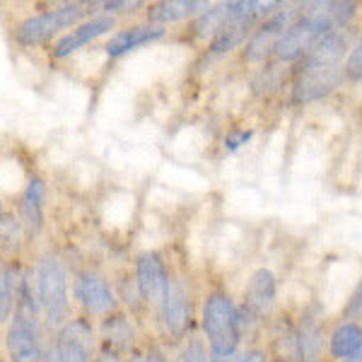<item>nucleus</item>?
<instances>
[{"instance_id":"nucleus-1","label":"nucleus","mask_w":362,"mask_h":362,"mask_svg":"<svg viewBox=\"0 0 362 362\" xmlns=\"http://www.w3.org/2000/svg\"><path fill=\"white\" fill-rule=\"evenodd\" d=\"M350 49L348 34L343 29L329 32L309 49L293 73V102L309 104L324 99L346 80L343 58Z\"/></svg>"},{"instance_id":"nucleus-2","label":"nucleus","mask_w":362,"mask_h":362,"mask_svg":"<svg viewBox=\"0 0 362 362\" xmlns=\"http://www.w3.org/2000/svg\"><path fill=\"white\" fill-rule=\"evenodd\" d=\"M201 326L208 338V348L213 355H235L242 341L237 307L232 297L223 290H213L206 295L201 309Z\"/></svg>"},{"instance_id":"nucleus-3","label":"nucleus","mask_w":362,"mask_h":362,"mask_svg":"<svg viewBox=\"0 0 362 362\" xmlns=\"http://www.w3.org/2000/svg\"><path fill=\"white\" fill-rule=\"evenodd\" d=\"M37 300L49 326H61L68 319V276L56 256H44L37 266Z\"/></svg>"},{"instance_id":"nucleus-4","label":"nucleus","mask_w":362,"mask_h":362,"mask_svg":"<svg viewBox=\"0 0 362 362\" xmlns=\"http://www.w3.org/2000/svg\"><path fill=\"white\" fill-rule=\"evenodd\" d=\"M85 15L83 3H66L54 10H46L42 15H32L15 27V39L22 46H39L54 39L58 32L73 27Z\"/></svg>"},{"instance_id":"nucleus-5","label":"nucleus","mask_w":362,"mask_h":362,"mask_svg":"<svg viewBox=\"0 0 362 362\" xmlns=\"http://www.w3.org/2000/svg\"><path fill=\"white\" fill-rule=\"evenodd\" d=\"M300 15V10L293 8V5H283L278 8L273 15H268L259 27L251 32V37L244 44L242 58L244 63H264L268 58H273V51L280 42L288 27L295 22V17Z\"/></svg>"},{"instance_id":"nucleus-6","label":"nucleus","mask_w":362,"mask_h":362,"mask_svg":"<svg viewBox=\"0 0 362 362\" xmlns=\"http://www.w3.org/2000/svg\"><path fill=\"white\" fill-rule=\"evenodd\" d=\"M276 295H278V285L268 268H259V271L251 273L247 290H244V302H242V307H237L242 334L273 312V307H276Z\"/></svg>"},{"instance_id":"nucleus-7","label":"nucleus","mask_w":362,"mask_h":362,"mask_svg":"<svg viewBox=\"0 0 362 362\" xmlns=\"http://www.w3.org/2000/svg\"><path fill=\"white\" fill-rule=\"evenodd\" d=\"M191 293L186 288V280L169 278L167 293L162 297L160 317L165 324V331L172 338H184L191 329Z\"/></svg>"},{"instance_id":"nucleus-8","label":"nucleus","mask_w":362,"mask_h":362,"mask_svg":"<svg viewBox=\"0 0 362 362\" xmlns=\"http://www.w3.org/2000/svg\"><path fill=\"white\" fill-rule=\"evenodd\" d=\"M136 285H138V295L143 302L153 307L162 305V297L167 293L169 285V273L165 261L157 254H143L136 261Z\"/></svg>"},{"instance_id":"nucleus-9","label":"nucleus","mask_w":362,"mask_h":362,"mask_svg":"<svg viewBox=\"0 0 362 362\" xmlns=\"http://www.w3.org/2000/svg\"><path fill=\"white\" fill-rule=\"evenodd\" d=\"M8 353L13 362H44L37 326L29 314H15L8 329Z\"/></svg>"},{"instance_id":"nucleus-10","label":"nucleus","mask_w":362,"mask_h":362,"mask_svg":"<svg viewBox=\"0 0 362 362\" xmlns=\"http://www.w3.org/2000/svg\"><path fill=\"white\" fill-rule=\"evenodd\" d=\"M75 295H78L80 305L85 307L87 314H95V317H104V314H112L116 309V295L109 288V283L95 271L80 273L75 280Z\"/></svg>"},{"instance_id":"nucleus-11","label":"nucleus","mask_w":362,"mask_h":362,"mask_svg":"<svg viewBox=\"0 0 362 362\" xmlns=\"http://www.w3.org/2000/svg\"><path fill=\"white\" fill-rule=\"evenodd\" d=\"M90 346H92V329L83 319L68 321L56 341L61 362H92Z\"/></svg>"},{"instance_id":"nucleus-12","label":"nucleus","mask_w":362,"mask_h":362,"mask_svg":"<svg viewBox=\"0 0 362 362\" xmlns=\"http://www.w3.org/2000/svg\"><path fill=\"white\" fill-rule=\"evenodd\" d=\"M114 25H116L114 17H109V15L107 17H92L90 22H83V25H78L73 32H68L66 37L58 39L56 46L51 49V54H54V58H68L70 54L80 51L90 42H95V39L104 37L107 32H112Z\"/></svg>"},{"instance_id":"nucleus-13","label":"nucleus","mask_w":362,"mask_h":362,"mask_svg":"<svg viewBox=\"0 0 362 362\" xmlns=\"http://www.w3.org/2000/svg\"><path fill=\"white\" fill-rule=\"evenodd\" d=\"M297 329V362H319L324 355V329L321 317L314 309H307L295 324Z\"/></svg>"},{"instance_id":"nucleus-14","label":"nucleus","mask_w":362,"mask_h":362,"mask_svg":"<svg viewBox=\"0 0 362 362\" xmlns=\"http://www.w3.org/2000/svg\"><path fill=\"white\" fill-rule=\"evenodd\" d=\"M165 37V27H157V25H138V27H128V29H121L116 32L112 39L107 42V56L112 58H119L128 54V51L138 49L143 44H150V42H157V39Z\"/></svg>"},{"instance_id":"nucleus-15","label":"nucleus","mask_w":362,"mask_h":362,"mask_svg":"<svg viewBox=\"0 0 362 362\" xmlns=\"http://www.w3.org/2000/svg\"><path fill=\"white\" fill-rule=\"evenodd\" d=\"M208 3H198V0H167V3H155L148 8V20L157 27L181 22L186 17H194L201 10H206Z\"/></svg>"},{"instance_id":"nucleus-16","label":"nucleus","mask_w":362,"mask_h":362,"mask_svg":"<svg viewBox=\"0 0 362 362\" xmlns=\"http://www.w3.org/2000/svg\"><path fill=\"white\" fill-rule=\"evenodd\" d=\"M44 184L42 179H32L27 184L25 194H22V225H25L27 235L29 237H37L44 227Z\"/></svg>"},{"instance_id":"nucleus-17","label":"nucleus","mask_w":362,"mask_h":362,"mask_svg":"<svg viewBox=\"0 0 362 362\" xmlns=\"http://www.w3.org/2000/svg\"><path fill=\"white\" fill-rule=\"evenodd\" d=\"M362 348V326L358 321H341L329 334V353L334 360H348Z\"/></svg>"},{"instance_id":"nucleus-18","label":"nucleus","mask_w":362,"mask_h":362,"mask_svg":"<svg viewBox=\"0 0 362 362\" xmlns=\"http://www.w3.org/2000/svg\"><path fill=\"white\" fill-rule=\"evenodd\" d=\"M232 8L230 3H218V5H208L206 10L196 15L194 25H191V34L196 39H213L215 34L223 29V25L230 20Z\"/></svg>"},{"instance_id":"nucleus-19","label":"nucleus","mask_w":362,"mask_h":362,"mask_svg":"<svg viewBox=\"0 0 362 362\" xmlns=\"http://www.w3.org/2000/svg\"><path fill=\"white\" fill-rule=\"evenodd\" d=\"M104 341H107V348L114 350V353H121V350H131L133 346V326L131 321L121 314H109L107 321L102 326Z\"/></svg>"},{"instance_id":"nucleus-20","label":"nucleus","mask_w":362,"mask_h":362,"mask_svg":"<svg viewBox=\"0 0 362 362\" xmlns=\"http://www.w3.org/2000/svg\"><path fill=\"white\" fill-rule=\"evenodd\" d=\"M10 312H13V276L0 264V324L10 319Z\"/></svg>"},{"instance_id":"nucleus-21","label":"nucleus","mask_w":362,"mask_h":362,"mask_svg":"<svg viewBox=\"0 0 362 362\" xmlns=\"http://www.w3.org/2000/svg\"><path fill=\"white\" fill-rule=\"evenodd\" d=\"M181 362H213L210 358V348L203 343V338H189L184 353H181Z\"/></svg>"},{"instance_id":"nucleus-22","label":"nucleus","mask_w":362,"mask_h":362,"mask_svg":"<svg viewBox=\"0 0 362 362\" xmlns=\"http://www.w3.org/2000/svg\"><path fill=\"white\" fill-rule=\"evenodd\" d=\"M343 75H346V80H362V37L358 39V44L350 49Z\"/></svg>"},{"instance_id":"nucleus-23","label":"nucleus","mask_w":362,"mask_h":362,"mask_svg":"<svg viewBox=\"0 0 362 362\" xmlns=\"http://www.w3.org/2000/svg\"><path fill=\"white\" fill-rule=\"evenodd\" d=\"M358 317H362V280L355 285L353 295L348 297L346 307H343V319H346V321H353Z\"/></svg>"},{"instance_id":"nucleus-24","label":"nucleus","mask_w":362,"mask_h":362,"mask_svg":"<svg viewBox=\"0 0 362 362\" xmlns=\"http://www.w3.org/2000/svg\"><path fill=\"white\" fill-rule=\"evenodd\" d=\"M251 136H254V133L247 131V128H235V131H230L225 136V150L227 153H235V150H239L242 145L249 143Z\"/></svg>"},{"instance_id":"nucleus-25","label":"nucleus","mask_w":362,"mask_h":362,"mask_svg":"<svg viewBox=\"0 0 362 362\" xmlns=\"http://www.w3.org/2000/svg\"><path fill=\"white\" fill-rule=\"evenodd\" d=\"M242 362H268V355L261 348H249L247 353H242Z\"/></svg>"},{"instance_id":"nucleus-26","label":"nucleus","mask_w":362,"mask_h":362,"mask_svg":"<svg viewBox=\"0 0 362 362\" xmlns=\"http://www.w3.org/2000/svg\"><path fill=\"white\" fill-rule=\"evenodd\" d=\"M102 8L104 10H109V13H112V10H131V8H138V3H102Z\"/></svg>"},{"instance_id":"nucleus-27","label":"nucleus","mask_w":362,"mask_h":362,"mask_svg":"<svg viewBox=\"0 0 362 362\" xmlns=\"http://www.w3.org/2000/svg\"><path fill=\"white\" fill-rule=\"evenodd\" d=\"M210 358H213V362H242V355L235 353V355H213L210 353Z\"/></svg>"},{"instance_id":"nucleus-28","label":"nucleus","mask_w":362,"mask_h":362,"mask_svg":"<svg viewBox=\"0 0 362 362\" xmlns=\"http://www.w3.org/2000/svg\"><path fill=\"white\" fill-rule=\"evenodd\" d=\"M343 362H362V348H360V350H358V353H355V355H350L348 360H343Z\"/></svg>"},{"instance_id":"nucleus-29","label":"nucleus","mask_w":362,"mask_h":362,"mask_svg":"<svg viewBox=\"0 0 362 362\" xmlns=\"http://www.w3.org/2000/svg\"><path fill=\"white\" fill-rule=\"evenodd\" d=\"M268 362H288V360H283V358H271Z\"/></svg>"},{"instance_id":"nucleus-30","label":"nucleus","mask_w":362,"mask_h":362,"mask_svg":"<svg viewBox=\"0 0 362 362\" xmlns=\"http://www.w3.org/2000/svg\"><path fill=\"white\" fill-rule=\"evenodd\" d=\"M0 227H3V208H0Z\"/></svg>"}]
</instances>
